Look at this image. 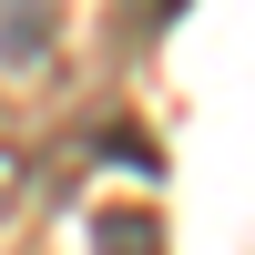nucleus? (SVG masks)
<instances>
[{"mask_svg": "<svg viewBox=\"0 0 255 255\" xmlns=\"http://www.w3.org/2000/svg\"><path fill=\"white\" fill-rule=\"evenodd\" d=\"M92 255H163V225L133 215V204H113V215L92 225Z\"/></svg>", "mask_w": 255, "mask_h": 255, "instance_id": "nucleus-1", "label": "nucleus"}, {"mask_svg": "<svg viewBox=\"0 0 255 255\" xmlns=\"http://www.w3.org/2000/svg\"><path fill=\"white\" fill-rule=\"evenodd\" d=\"M20 194H31V133H20L10 113H0V215H10Z\"/></svg>", "mask_w": 255, "mask_h": 255, "instance_id": "nucleus-2", "label": "nucleus"}, {"mask_svg": "<svg viewBox=\"0 0 255 255\" xmlns=\"http://www.w3.org/2000/svg\"><path fill=\"white\" fill-rule=\"evenodd\" d=\"M174 10H184V0H123V31H163Z\"/></svg>", "mask_w": 255, "mask_h": 255, "instance_id": "nucleus-3", "label": "nucleus"}]
</instances>
